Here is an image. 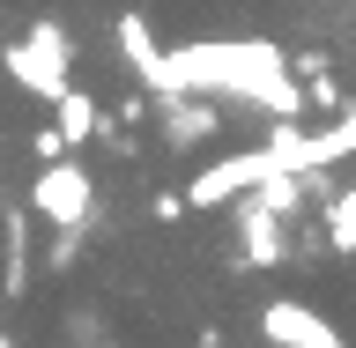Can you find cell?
Here are the masks:
<instances>
[{
  "label": "cell",
  "mask_w": 356,
  "mask_h": 348,
  "mask_svg": "<svg viewBox=\"0 0 356 348\" xmlns=\"http://www.w3.org/2000/svg\"><path fill=\"white\" fill-rule=\"evenodd\" d=\"M0 60H8V74H15L30 97H44V104H52V97L67 89V67H74V38H67V22L38 15L15 44H8V52H0Z\"/></svg>",
  "instance_id": "cell-1"
},
{
  "label": "cell",
  "mask_w": 356,
  "mask_h": 348,
  "mask_svg": "<svg viewBox=\"0 0 356 348\" xmlns=\"http://www.w3.org/2000/svg\"><path fill=\"white\" fill-rule=\"evenodd\" d=\"M30 215L52 222V230H60V222H89L97 215V178H89L74 156H52L38 171V185H30Z\"/></svg>",
  "instance_id": "cell-2"
},
{
  "label": "cell",
  "mask_w": 356,
  "mask_h": 348,
  "mask_svg": "<svg viewBox=\"0 0 356 348\" xmlns=\"http://www.w3.org/2000/svg\"><path fill=\"white\" fill-rule=\"evenodd\" d=\"M289 252H297V238H289V215H275L260 193H238V267H282Z\"/></svg>",
  "instance_id": "cell-3"
},
{
  "label": "cell",
  "mask_w": 356,
  "mask_h": 348,
  "mask_svg": "<svg viewBox=\"0 0 356 348\" xmlns=\"http://www.w3.org/2000/svg\"><path fill=\"white\" fill-rule=\"evenodd\" d=\"M111 44H119L127 74L149 89V97H171V89H178V82H171V52L149 38V15H119V22H111Z\"/></svg>",
  "instance_id": "cell-4"
},
{
  "label": "cell",
  "mask_w": 356,
  "mask_h": 348,
  "mask_svg": "<svg viewBox=\"0 0 356 348\" xmlns=\"http://www.w3.org/2000/svg\"><path fill=\"white\" fill-rule=\"evenodd\" d=\"M163 104V141L171 149H200V141H216L222 133V111L200 97V89H171V97H156Z\"/></svg>",
  "instance_id": "cell-5"
},
{
  "label": "cell",
  "mask_w": 356,
  "mask_h": 348,
  "mask_svg": "<svg viewBox=\"0 0 356 348\" xmlns=\"http://www.w3.org/2000/svg\"><path fill=\"white\" fill-rule=\"evenodd\" d=\"M260 333H267L275 348H341V333H334L327 319H319V311L289 304V297H282V304H267V311H260Z\"/></svg>",
  "instance_id": "cell-6"
},
{
  "label": "cell",
  "mask_w": 356,
  "mask_h": 348,
  "mask_svg": "<svg viewBox=\"0 0 356 348\" xmlns=\"http://www.w3.org/2000/svg\"><path fill=\"white\" fill-rule=\"evenodd\" d=\"M0 245H8V260H0V289L8 297H30V208H0Z\"/></svg>",
  "instance_id": "cell-7"
},
{
  "label": "cell",
  "mask_w": 356,
  "mask_h": 348,
  "mask_svg": "<svg viewBox=\"0 0 356 348\" xmlns=\"http://www.w3.org/2000/svg\"><path fill=\"white\" fill-rule=\"evenodd\" d=\"M97 119H104V104H97L82 82H67L60 97H52V126H60L67 149H89V141H97Z\"/></svg>",
  "instance_id": "cell-8"
},
{
  "label": "cell",
  "mask_w": 356,
  "mask_h": 348,
  "mask_svg": "<svg viewBox=\"0 0 356 348\" xmlns=\"http://www.w3.org/2000/svg\"><path fill=\"white\" fill-rule=\"evenodd\" d=\"M327 238L341 260H356V185H341V193H327Z\"/></svg>",
  "instance_id": "cell-9"
},
{
  "label": "cell",
  "mask_w": 356,
  "mask_h": 348,
  "mask_svg": "<svg viewBox=\"0 0 356 348\" xmlns=\"http://www.w3.org/2000/svg\"><path fill=\"white\" fill-rule=\"evenodd\" d=\"M82 245H89V222H60V230H52V252H44V267H52V274L82 267Z\"/></svg>",
  "instance_id": "cell-10"
},
{
  "label": "cell",
  "mask_w": 356,
  "mask_h": 348,
  "mask_svg": "<svg viewBox=\"0 0 356 348\" xmlns=\"http://www.w3.org/2000/svg\"><path fill=\"white\" fill-rule=\"evenodd\" d=\"M67 348H104V319H97L89 304L67 311Z\"/></svg>",
  "instance_id": "cell-11"
},
{
  "label": "cell",
  "mask_w": 356,
  "mask_h": 348,
  "mask_svg": "<svg viewBox=\"0 0 356 348\" xmlns=\"http://www.w3.org/2000/svg\"><path fill=\"white\" fill-rule=\"evenodd\" d=\"M149 215H156V222H178V215H186V193H156Z\"/></svg>",
  "instance_id": "cell-12"
},
{
  "label": "cell",
  "mask_w": 356,
  "mask_h": 348,
  "mask_svg": "<svg viewBox=\"0 0 356 348\" xmlns=\"http://www.w3.org/2000/svg\"><path fill=\"white\" fill-rule=\"evenodd\" d=\"M0 348H15V333H0Z\"/></svg>",
  "instance_id": "cell-13"
},
{
  "label": "cell",
  "mask_w": 356,
  "mask_h": 348,
  "mask_svg": "<svg viewBox=\"0 0 356 348\" xmlns=\"http://www.w3.org/2000/svg\"><path fill=\"white\" fill-rule=\"evenodd\" d=\"M104 348H119V341H104Z\"/></svg>",
  "instance_id": "cell-14"
}]
</instances>
